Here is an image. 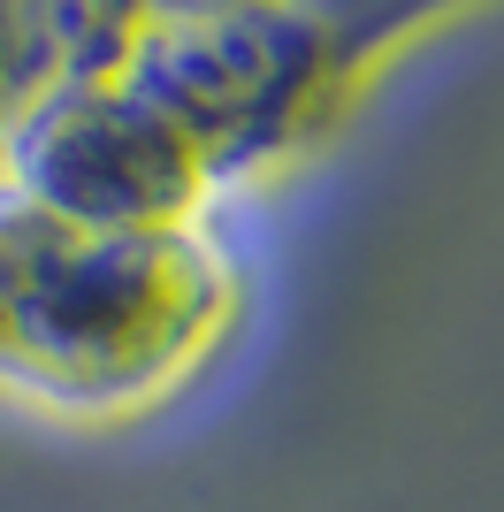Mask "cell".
<instances>
[{"mask_svg":"<svg viewBox=\"0 0 504 512\" xmlns=\"http://www.w3.org/2000/svg\"><path fill=\"white\" fill-rule=\"evenodd\" d=\"M252 299L214 222L107 230L0 184V398L138 421L222 360Z\"/></svg>","mask_w":504,"mask_h":512,"instance_id":"obj_1","label":"cell"},{"mask_svg":"<svg viewBox=\"0 0 504 512\" xmlns=\"http://www.w3.org/2000/svg\"><path fill=\"white\" fill-rule=\"evenodd\" d=\"M451 23V8H115L107 77L214 207L329 146L359 100Z\"/></svg>","mask_w":504,"mask_h":512,"instance_id":"obj_2","label":"cell"},{"mask_svg":"<svg viewBox=\"0 0 504 512\" xmlns=\"http://www.w3.org/2000/svg\"><path fill=\"white\" fill-rule=\"evenodd\" d=\"M100 31L107 8H0V176H8L23 123L100 46Z\"/></svg>","mask_w":504,"mask_h":512,"instance_id":"obj_3","label":"cell"}]
</instances>
